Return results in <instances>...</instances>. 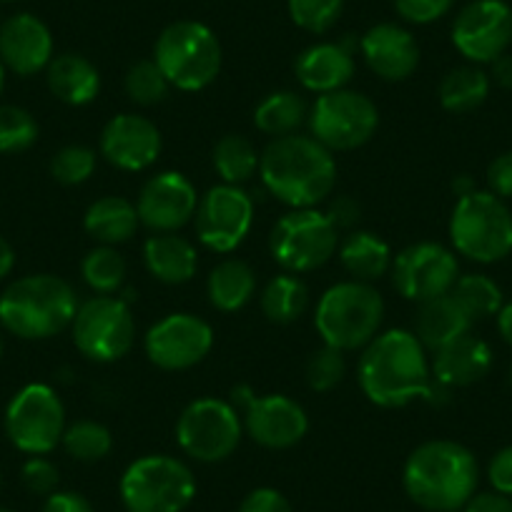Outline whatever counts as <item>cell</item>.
<instances>
[{"instance_id":"1","label":"cell","mask_w":512,"mask_h":512,"mask_svg":"<svg viewBox=\"0 0 512 512\" xmlns=\"http://www.w3.org/2000/svg\"><path fill=\"white\" fill-rule=\"evenodd\" d=\"M357 374L364 397L387 410L417 400L437 405L450 392L432 377L425 347L407 329H390L374 337L359 359Z\"/></svg>"},{"instance_id":"2","label":"cell","mask_w":512,"mask_h":512,"mask_svg":"<svg viewBox=\"0 0 512 512\" xmlns=\"http://www.w3.org/2000/svg\"><path fill=\"white\" fill-rule=\"evenodd\" d=\"M259 174L272 196L292 209H312L332 194L337 164L312 136H282L264 149Z\"/></svg>"},{"instance_id":"3","label":"cell","mask_w":512,"mask_h":512,"mask_svg":"<svg viewBox=\"0 0 512 512\" xmlns=\"http://www.w3.org/2000/svg\"><path fill=\"white\" fill-rule=\"evenodd\" d=\"M480 467L465 445L432 440L417 447L405 462V490L420 507L455 512L475 495Z\"/></svg>"},{"instance_id":"4","label":"cell","mask_w":512,"mask_h":512,"mask_svg":"<svg viewBox=\"0 0 512 512\" xmlns=\"http://www.w3.org/2000/svg\"><path fill=\"white\" fill-rule=\"evenodd\" d=\"M78 307L71 284L53 274H33L0 294V324L21 339H48L71 327Z\"/></svg>"},{"instance_id":"5","label":"cell","mask_w":512,"mask_h":512,"mask_svg":"<svg viewBox=\"0 0 512 512\" xmlns=\"http://www.w3.org/2000/svg\"><path fill=\"white\" fill-rule=\"evenodd\" d=\"M384 319L382 294L364 282H342L322 294L314 312V327L324 344L352 352L377 337Z\"/></svg>"},{"instance_id":"6","label":"cell","mask_w":512,"mask_h":512,"mask_svg":"<svg viewBox=\"0 0 512 512\" xmlns=\"http://www.w3.org/2000/svg\"><path fill=\"white\" fill-rule=\"evenodd\" d=\"M457 254L477 264H495L512 251V214L492 191H472L457 199L450 219Z\"/></svg>"},{"instance_id":"7","label":"cell","mask_w":512,"mask_h":512,"mask_svg":"<svg viewBox=\"0 0 512 512\" xmlns=\"http://www.w3.org/2000/svg\"><path fill=\"white\" fill-rule=\"evenodd\" d=\"M154 61L171 86L179 91H201L214 83L221 71L219 38L204 23H171L156 41Z\"/></svg>"},{"instance_id":"8","label":"cell","mask_w":512,"mask_h":512,"mask_svg":"<svg viewBox=\"0 0 512 512\" xmlns=\"http://www.w3.org/2000/svg\"><path fill=\"white\" fill-rule=\"evenodd\" d=\"M194 497V472L169 455L141 457L121 477V500L128 512H184Z\"/></svg>"},{"instance_id":"9","label":"cell","mask_w":512,"mask_h":512,"mask_svg":"<svg viewBox=\"0 0 512 512\" xmlns=\"http://www.w3.org/2000/svg\"><path fill=\"white\" fill-rule=\"evenodd\" d=\"M339 244V229L314 209H294L277 221L269 236L274 262L289 274H307L324 267Z\"/></svg>"},{"instance_id":"10","label":"cell","mask_w":512,"mask_h":512,"mask_svg":"<svg viewBox=\"0 0 512 512\" xmlns=\"http://www.w3.org/2000/svg\"><path fill=\"white\" fill-rule=\"evenodd\" d=\"M71 329L78 352L101 364L126 357L136 339V324L128 304L106 294L83 302L73 317Z\"/></svg>"},{"instance_id":"11","label":"cell","mask_w":512,"mask_h":512,"mask_svg":"<svg viewBox=\"0 0 512 512\" xmlns=\"http://www.w3.org/2000/svg\"><path fill=\"white\" fill-rule=\"evenodd\" d=\"M8 440L26 455H46L56 450L66 432V410L53 387L26 384L6 410Z\"/></svg>"},{"instance_id":"12","label":"cell","mask_w":512,"mask_h":512,"mask_svg":"<svg viewBox=\"0 0 512 512\" xmlns=\"http://www.w3.org/2000/svg\"><path fill=\"white\" fill-rule=\"evenodd\" d=\"M379 126V111L364 93L332 91L317 98L309 113L312 139L329 151H352L367 144Z\"/></svg>"},{"instance_id":"13","label":"cell","mask_w":512,"mask_h":512,"mask_svg":"<svg viewBox=\"0 0 512 512\" xmlns=\"http://www.w3.org/2000/svg\"><path fill=\"white\" fill-rule=\"evenodd\" d=\"M179 447L196 462H221L241 442V417L229 402L204 397L184 407L176 422Z\"/></svg>"},{"instance_id":"14","label":"cell","mask_w":512,"mask_h":512,"mask_svg":"<svg viewBox=\"0 0 512 512\" xmlns=\"http://www.w3.org/2000/svg\"><path fill=\"white\" fill-rule=\"evenodd\" d=\"M460 279L457 256L447 246L435 241H422L402 249L392 259V282L395 289L410 302H430L452 292Z\"/></svg>"},{"instance_id":"15","label":"cell","mask_w":512,"mask_h":512,"mask_svg":"<svg viewBox=\"0 0 512 512\" xmlns=\"http://www.w3.org/2000/svg\"><path fill=\"white\" fill-rule=\"evenodd\" d=\"M194 216L201 244L216 254H229L249 236L254 204L239 186L219 184L201 196Z\"/></svg>"},{"instance_id":"16","label":"cell","mask_w":512,"mask_h":512,"mask_svg":"<svg viewBox=\"0 0 512 512\" xmlns=\"http://www.w3.org/2000/svg\"><path fill=\"white\" fill-rule=\"evenodd\" d=\"M452 43L472 63H492L512 43V8L505 0H472L452 23Z\"/></svg>"},{"instance_id":"17","label":"cell","mask_w":512,"mask_h":512,"mask_svg":"<svg viewBox=\"0 0 512 512\" xmlns=\"http://www.w3.org/2000/svg\"><path fill=\"white\" fill-rule=\"evenodd\" d=\"M146 357L166 372L191 369L211 352L214 332L209 324L194 314H169L146 334Z\"/></svg>"},{"instance_id":"18","label":"cell","mask_w":512,"mask_h":512,"mask_svg":"<svg viewBox=\"0 0 512 512\" xmlns=\"http://www.w3.org/2000/svg\"><path fill=\"white\" fill-rule=\"evenodd\" d=\"M244 402L246 415L244 427L251 440L259 442L267 450H287L299 445L309 430L307 412L299 402L287 395H264L239 397Z\"/></svg>"},{"instance_id":"19","label":"cell","mask_w":512,"mask_h":512,"mask_svg":"<svg viewBox=\"0 0 512 512\" xmlns=\"http://www.w3.org/2000/svg\"><path fill=\"white\" fill-rule=\"evenodd\" d=\"M199 206L194 184L179 171H164L151 176L139 194L141 224L149 226L156 234H174L176 229L189 224Z\"/></svg>"},{"instance_id":"20","label":"cell","mask_w":512,"mask_h":512,"mask_svg":"<svg viewBox=\"0 0 512 512\" xmlns=\"http://www.w3.org/2000/svg\"><path fill=\"white\" fill-rule=\"evenodd\" d=\"M161 154V131L149 118L121 113L101 131V156L121 171H144Z\"/></svg>"},{"instance_id":"21","label":"cell","mask_w":512,"mask_h":512,"mask_svg":"<svg viewBox=\"0 0 512 512\" xmlns=\"http://www.w3.org/2000/svg\"><path fill=\"white\" fill-rule=\"evenodd\" d=\"M0 61L18 76H36L53 61V36L41 18L18 13L0 26Z\"/></svg>"},{"instance_id":"22","label":"cell","mask_w":512,"mask_h":512,"mask_svg":"<svg viewBox=\"0 0 512 512\" xmlns=\"http://www.w3.org/2000/svg\"><path fill=\"white\" fill-rule=\"evenodd\" d=\"M367 66L384 81H407L420 66V46L407 28L395 23L372 26L359 41Z\"/></svg>"},{"instance_id":"23","label":"cell","mask_w":512,"mask_h":512,"mask_svg":"<svg viewBox=\"0 0 512 512\" xmlns=\"http://www.w3.org/2000/svg\"><path fill=\"white\" fill-rule=\"evenodd\" d=\"M490 367V344L467 332L457 337L455 342L437 349L435 362H432V377L447 390H455V387H470V384L480 382L490 372Z\"/></svg>"},{"instance_id":"24","label":"cell","mask_w":512,"mask_h":512,"mask_svg":"<svg viewBox=\"0 0 512 512\" xmlns=\"http://www.w3.org/2000/svg\"><path fill=\"white\" fill-rule=\"evenodd\" d=\"M294 73L307 91L319 93V96L342 91L354 76L352 51L344 43H319L297 58Z\"/></svg>"},{"instance_id":"25","label":"cell","mask_w":512,"mask_h":512,"mask_svg":"<svg viewBox=\"0 0 512 512\" xmlns=\"http://www.w3.org/2000/svg\"><path fill=\"white\" fill-rule=\"evenodd\" d=\"M470 324L472 319L457 304V299L452 294H445V297H435L420 304L415 314V337L420 339L422 347L437 352L445 344L470 332Z\"/></svg>"},{"instance_id":"26","label":"cell","mask_w":512,"mask_h":512,"mask_svg":"<svg viewBox=\"0 0 512 512\" xmlns=\"http://www.w3.org/2000/svg\"><path fill=\"white\" fill-rule=\"evenodd\" d=\"M144 262L151 277L164 284H186L199 269L191 241L176 234H156L144 244Z\"/></svg>"},{"instance_id":"27","label":"cell","mask_w":512,"mask_h":512,"mask_svg":"<svg viewBox=\"0 0 512 512\" xmlns=\"http://www.w3.org/2000/svg\"><path fill=\"white\" fill-rule=\"evenodd\" d=\"M48 88L68 106H86L101 91V76L88 58L63 53L48 63Z\"/></svg>"},{"instance_id":"28","label":"cell","mask_w":512,"mask_h":512,"mask_svg":"<svg viewBox=\"0 0 512 512\" xmlns=\"http://www.w3.org/2000/svg\"><path fill=\"white\" fill-rule=\"evenodd\" d=\"M141 219L136 206L123 196H103V199L93 201L86 211V226L88 234L103 246H116L128 241L139 229Z\"/></svg>"},{"instance_id":"29","label":"cell","mask_w":512,"mask_h":512,"mask_svg":"<svg viewBox=\"0 0 512 512\" xmlns=\"http://www.w3.org/2000/svg\"><path fill=\"white\" fill-rule=\"evenodd\" d=\"M339 259L354 282L364 284L377 282L392 269L390 246L372 231H352L339 246Z\"/></svg>"},{"instance_id":"30","label":"cell","mask_w":512,"mask_h":512,"mask_svg":"<svg viewBox=\"0 0 512 512\" xmlns=\"http://www.w3.org/2000/svg\"><path fill=\"white\" fill-rule=\"evenodd\" d=\"M206 292H209V302L219 312H239L256 292L254 269L239 259H226L209 274Z\"/></svg>"},{"instance_id":"31","label":"cell","mask_w":512,"mask_h":512,"mask_svg":"<svg viewBox=\"0 0 512 512\" xmlns=\"http://www.w3.org/2000/svg\"><path fill=\"white\" fill-rule=\"evenodd\" d=\"M490 96V76L475 66L452 68L440 83V103L450 113H470Z\"/></svg>"},{"instance_id":"32","label":"cell","mask_w":512,"mask_h":512,"mask_svg":"<svg viewBox=\"0 0 512 512\" xmlns=\"http://www.w3.org/2000/svg\"><path fill=\"white\" fill-rule=\"evenodd\" d=\"M307 118V106L294 91H274L254 108V123L262 134L282 139L292 136Z\"/></svg>"},{"instance_id":"33","label":"cell","mask_w":512,"mask_h":512,"mask_svg":"<svg viewBox=\"0 0 512 512\" xmlns=\"http://www.w3.org/2000/svg\"><path fill=\"white\" fill-rule=\"evenodd\" d=\"M309 289L294 274H279L264 287L262 312L274 324H292L307 312Z\"/></svg>"},{"instance_id":"34","label":"cell","mask_w":512,"mask_h":512,"mask_svg":"<svg viewBox=\"0 0 512 512\" xmlns=\"http://www.w3.org/2000/svg\"><path fill=\"white\" fill-rule=\"evenodd\" d=\"M259 159L254 144L244 136L229 134L214 146V166L224 184L239 186L259 171Z\"/></svg>"},{"instance_id":"35","label":"cell","mask_w":512,"mask_h":512,"mask_svg":"<svg viewBox=\"0 0 512 512\" xmlns=\"http://www.w3.org/2000/svg\"><path fill=\"white\" fill-rule=\"evenodd\" d=\"M450 294L457 299V304L465 309V314L472 322L495 317L502 309V304H505L502 289L497 287V282H492L490 277H485V274H467V277H460Z\"/></svg>"},{"instance_id":"36","label":"cell","mask_w":512,"mask_h":512,"mask_svg":"<svg viewBox=\"0 0 512 512\" xmlns=\"http://www.w3.org/2000/svg\"><path fill=\"white\" fill-rule=\"evenodd\" d=\"M83 282L93 289L96 294H116L123 287L126 279V262L113 246H96L88 251L86 259L81 264Z\"/></svg>"},{"instance_id":"37","label":"cell","mask_w":512,"mask_h":512,"mask_svg":"<svg viewBox=\"0 0 512 512\" xmlns=\"http://www.w3.org/2000/svg\"><path fill=\"white\" fill-rule=\"evenodd\" d=\"M63 447L78 462H98L111 452L113 437L108 427L93 420H78L63 432Z\"/></svg>"},{"instance_id":"38","label":"cell","mask_w":512,"mask_h":512,"mask_svg":"<svg viewBox=\"0 0 512 512\" xmlns=\"http://www.w3.org/2000/svg\"><path fill=\"white\" fill-rule=\"evenodd\" d=\"M38 123L26 108L0 106V154H18L36 144Z\"/></svg>"},{"instance_id":"39","label":"cell","mask_w":512,"mask_h":512,"mask_svg":"<svg viewBox=\"0 0 512 512\" xmlns=\"http://www.w3.org/2000/svg\"><path fill=\"white\" fill-rule=\"evenodd\" d=\"M171 83L156 66V61H139L128 68L126 73V93L128 98L139 106H156L169 96Z\"/></svg>"},{"instance_id":"40","label":"cell","mask_w":512,"mask_h":512,"mask_svg":"<svg viewBox=\"0 0 512 512\" xmlns=\"http://www.w3.org/2000/svg\"><path fill=\"white\" fill-rule=\"evenodd\" d=\"M96 171V151L88 146H63L51 161V174L58 184L78 186L88 181Z\"/></svg>"},{"instance_id":"41","label":"cell","mask_w":512,"mask_h":512,"mask_svg":"<svg viewBox=\"0 0 512 512\" xmlns=\"http://www.w3.org/2000/svg\"><path fill=\"white\" fill-rule=\"evenodd\" d=\"M289 16L309 33H327L339 21L344 0H287Z\"/></svg>"},{"instance_id":"42","label":"cell","mask_w":512,"mask_h":512,"mask_svg":"<svg viewBox=\"0 0 512 512\" xmlns=\"http://www.w3.org/2000/svg\"><path fill=\"white\" fill-rule=\"evenodd\" d=\"M347 374V362H344V352L324 344L322 349L309 357L307 362V384L314 392H329L334 390Z\"/></svg>"},{"instance_id":"43","label":"cell","mask_w":512,"mask_h":512,"mask_svg":"<svg viewBox=\"0 0 512 512\" xmlns=\"http://www.w3.org/2000/svg\"><path fill=\"white\" fill-rule=\"evenodd\" d=\"M455 0H395V8L407 23L415 26H427V23L440 21L450 13Z\"/></svg>"},{"instance_id":"44","label":"cell","mask_w":512,"mask_h":512,"mask_svg":"<svg viewBox=\"0 0 512 512\" xmlns=\"http://www.w3.org/2000/svg\"><path fill=\"white\" fill-rule=\"evenodd\" d=\"M23 485L36 495H53L58 487V470L51 460L41 455H33L21 470Z\"/></svg>"},{"instance_id":"45","label":"cell","mask_w":512,"mask_h":512,"mask_svg":"<svg viewBox=\"0 0 512 512\" xmlns=\"http://www.w3.org/2000/svg\"><path fill=\"white\" fill-rule=\"evenodd\" d=\"M239 512H292V505L274 487H256L244 497Z\"/></svg>"},{"instance_id":"46","label":"cell","mask_w":512,"mask_h":512,"mask_svg":"<svg viewBox=\"0 0 512 512\" xmlns=\"http://www.w3.org/2000/svg\"><path fill=\"white\" fill-rule=\"evenodd\" d=\"M487 186L502 201L512 199V151L500 154L487 169Z\"/></svg>"},{"instance_id":"47","label":"cell","mask_w":512,"mask_h":512,"mask_svg":"<svg viewBox=\"0 0 512 512\" xmlns=\"http://www.w3.org/2000/svg\"><path fill=\"white\" fill-rule=\"evenodd\" d=\"M487 477H490V485L495 487V492L512 497V445L502 447L492 457L490 467H487Z\"/></svg>"},{"instance_id":"48","label":"cell","mask_w":512,"mask_h":512,"mask_svg":"<svg viewBox=\"0 0 512 512\" xmlns=\"http://www.w3.org/2000/svg\"><path fill=\"white\" fill-rule=\"evenodd\" d=\"M359 214H362V209H359V204L352 196H337V199L329 204L327 219L332 221L337 229H352L359 221Z\"/></svg>"},{"instance_id":"49","label":"cell","mask_w":512,"mask_h":512,"mask_svg":"<svg viewBox=\"0 0 512 512\" xmlns=\"http://www.w3.org/2000/svg\"><path fill=\"white\" fill-rule=\"evenodd\" d=\"M43 512H93V507L78 492H53L48 495Z\"/></svg>"},{"instance_id":"50","label":"cell","mask_w":512,"mask_h":512,"mask_svg":"<svg viewBox=\"0 0 512 512\" xmlns=\"http://www.w3.org/2000/svg\"><path fill=\"white\" fill-rule=\"evenodd\" d=\"M465 512H512V500L502 492H480L470 497Z\"/></svg>"},{"instance_id":"51","label":"cell","mask_w":512,"mask_h":512,"mask_svg":"<svg viewBox=\"0 0 512 512\" xmlns=\"http://www.w3.org/2000/svg\"><path fill=\"white\" fill-rule=\"evenodd\" d=\"M492 81L500 88L512 91V56L510 53H502L500 58L492 61Z\"/></svg>"},{"instance_id":"52","label":"cell","mask_w":512,"mask_h":512,"mask_svg":"<svg viewBox=\"0 0 512 512\" xmlns=\"http://www.w3.org/2000/svg\"><path fill=\"white\" fill-rule=\"evenodd\" d=\"M497 332L512 347V302L502 304V309L497 312Z\"/></svg>"},{"instance_id":"53","label":"cell","mask_w":512,"mask_h":512,"mask_svg":"<svg viewBox=\"0 0 512 512\" xmlns=\"http://www.w3.org/2000/svg\"><path fill=\"white\" fill-rule=\"evenodd\" d=\"M13 267H16V251L0 236V279H6L13 272Z\"/></svg>"},{"instance_id":"54","label":"cell","mask_w":512,"mask_h":512,"mask_svg":"<svg viewBox=\"0 0 512 512\" xmlns=\"http://www.w3.org/2000/svg\"><path fill=\"white\" fill-rule=\"evenodd\" d=\"M452 191L457 194V199H462V196H470L472 191H477V186H475V181L470 179V176L462 174V176H457L455 181H452Z\"/></svg>"},{"instance_id":"55","label":"cell","mask_w":512,"mask_h":512,"mask_svg":"<svg viewBox=\"0 0 512 512\" xmlns=\"http://www.w3.org/2000/svg\"><path fill=\"white\" fill-rule=\"evenodd\" d=\"M3 86H6V63L0 61V93H3Z\"/></svg>"},{"instance_id":"56","label":"cell","mask_w":512,"mask_h":512,"mask_svg":"<svg viewBox=\"0 0 512 512\" xmlns=\"http://www.w3.org/2000/svg\"><path fill=\"white\" fill-rule=\"evenodd\" d=\"M0 357H3V337H0Z\"/></svg>"},{"instance_id":"57","label":"cell","mask_w":512,"mask_h":512,"mask_svg":"<svg viewBox=\"0 0 512 512\" xmlns=\"http://www.w3.org/2000/svg\"><path fill=\"white\" fill-rule=\"evenodd\" d=\"M507 379H510V384H512V364H510V374H507Z\"/></svg>"},{"instance_id":"58","label":"cell","mask_w":512,"mask_h":512,"mask_svg":"<svg viewBox=\"0 0 512 512\" xmlns=\"http://www.w3.org/2000/svg\"><path fill=\"white\" fill-rule=\"evenodd\" d=\"M0 512H13V510H6V507H0Z\"/></svg>"},{"instance_id":"59","label":"cell","mask_w":512,"mask_h":512,"mask_svg":"<svg viewBox=\"0 0 512 512\" xmlns=\"http://www.w3.org/2000/svg\"><path fill=\"white\" fill-rule=\"evenodd\" d=\"M0 3H13V0H0Z\"/></svg>"}]
</instances>
